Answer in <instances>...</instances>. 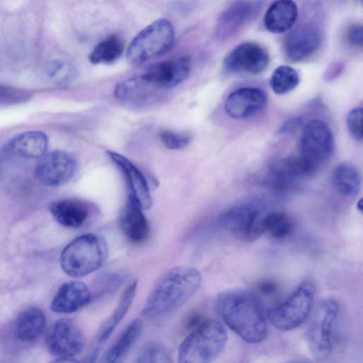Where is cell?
<instances>
[{"label":"cell","mask_w":363,"mask_h":363,"mask_svg":"<svg viewBox=\"0 0 363 363\" xmlns=\"http://www.w3.org/2000/svg\"><path fill=\"white\" fill-rule=\"evenodd\" d=\"M216 308L224 323L248 343L262 342L267 335L265 315L256 298L243 291L220 294Z\"/></svg>","instance_id":"cell-2"},{"label":"cell","mask_w":363,"mask_h":363,"mask_svg":"<svg viewBox=\"0 0 363 363\" xmlns=\"http://www.w3.org/2000/svg\"><path fill=\"white\" fill-rule=\"evenodd\" d=\"M91 298V293L86 284L81 281H69L60 286L50 308L58 313H71L86 306Z\"/></svg>","instance_id":"cell-19"},{"label":"cell","mask_w":363,"mask_h":363,"mask_svg":"<svg viewBox=\"0 0 363 363\" xmlns=\"http://www.w3.org/2000/svg\"><path fill=\"white\" fill-rule=\"evenodd\" d=\"M137 281H133L127 286L114 311L100 325L86 357L87 362L96 361L104 344L129 310L137 291Z\"/></svg>","instance_id":"cell-15"},{"label":"cell","mask_w":363,"mask_h":363,"mask_svg":"<svg viewBox=\"0 0 363 363\" xmlns=\"http://www.w3.org/2000/svg\"><path fill=\"white\" fill-rule=\"evenodd\" d=\"M84 337L78 326L70 319L62 318L48 329L46 344L50 352L62 360L74 361L84 347Z\"/></svg>","instance_id":"cell-11"},{"label":"cell","mask_w":363,"mask_h":363,"mask_svg":"<svg viewBox=\"0 0 363 363\" xmlns=\"http://www.w3.org/2000/svg\"><path fill=\"white\" fill-rule=\"evenodd\" d=\"M315 292L312 281L301 282L283 303L269 310L268 318L271 323L283 331L298 328L311 313Z\"/></svg>","instance_id":"cell-6"},{"label":"cell","mask_w":363,"mask_h":363,"mask_svg":"<svg viewBox=\"0 0 363 363\" xmlns=\"http://www.w3.org/2000/svg\"><path fill=\"white\" fill-rule=\"evenodd\" d=\"M143 328V324L140 319L131 321L106 352L103 361L108 363L121 361L137 342Z\"/></svg>","instance_id":"cell-26"},{"label":"cell","mask_w":363,"mask_h":363,"mask_svg":"<svg viewBox=\"0 0 363 363\" xmlns=\"http://www.w3.org/2000/svg\"><path fill=\"white\" fill-rule=\"evenodd\" d=\"M265 92L255 87H243L232 92L225 99V111L231 118L245 119L261 112L267 105Z\"/></svg>","instance_id":"cell-14"},{"label":"cell","mask_w":363,"mask_h":363,"mask_svg":"<svg viewBox=\"0 0 363 363\" xmlns=\"http://www.w3.org/2000/svg\"><path fill=\"white\" fill-rule=\"evenodd\" d=\"M228 340L225 328L218 320L201 321L184 339L178 350L181 363H206L223 351Z\"/></svg>","instance_id":"cell-3"},{"label":"cell","mask_w":363,"mask_h":363,"mask_svg":"<svg viewBox=\"0 0 363 363\" xmlns=\"http://www.w3.org/2000/svg\"><path fill=\"white\" fill-rule=\"evenodd\" d=\"M174 42V30L170 21L158 19L133 39L127 50V60L133 65H141L167 53Z\"/></svg>","instance_id":"cell-5"},{"label":"cell","mask_w":363,"mask_h":363,"mask_svg":"<svg viewBox=\"0 0 363 363\" xmlns=\"http://www.w3.org/2000/svg\"><path fill=\"white\" fill-rule=\"evenodd\" d=\"M298 18V9L293 0H276L267 9L264 23L271 33H282L289 30Z\"/></svg>","instance_id":"cell-22"},{"label":"cell","mask_w":363,"mask_h":363,"mask_svg":"<svg viewBox=\"0 0 363 363\" xmlns=\"http://www.w3.org/2000/svg\"><path fill=\"white\" fill-rule=\"evenodd\" d=\"M347 38L351 45L361 47L363 43L362 26L359 24L352 26L349 29Z\"/></svg>","instance_id":"cell-35"},{"label":"cell","mask_w":363,"mask_h":363,"mask_svg":"<svg viewBox=\"0 0 363 363\" xmlns=\"http://www.w3.org/2000/svg\"><path fill=\"white\" fill-rule=\"evenodd\" d=\"M108 256L106 241L94 234L81 235L63 250L60 265L70 277H81L99 269Z\"/></svg>","instance_id":"cell-4"},{"label":"cell","mask_w":363,"mask_h":363,"mask_svg":"<svg viewBox=\"0 0 363 363\" xmlns=\"http://www.w3.org/2000/svg\"><path fill=\"white\" fill-rule=\"evenodd\" d=\"M49 210L62 225L69 228L82 226L89 216V207L77 199H62L50 203Z\"/></svg>","instance_id":"cell-23"},{"label":"cell","mask_w":363,"mask_h":363,"mask_svg":"<svg viewBox=\"0 0 363 363\" xmlns=\"http://www.w3.org/2000/svg\"><path fill=\"white\" fill-rule=\"evenodd\" d=\"M265 233L277 239L288 236L292 230V223L290 218L284 213H267L264 220Z\"/></svg>","instance_id":"cell-31"},{"label":"cell","mask_w":363,"mask_h":363,"mask_svg":"<svg viewBox=\"0 0 363 363\" xmlns=\"http://www.w3.org/2000/svg\"><path fill=\"white\" fill-rule=\"evenodd\" d=\"M320 45V35L315 28L303 26L296 28L286 38L284 52L291 61H301L313 55Z\"/></svg>","instance_id":"cell-20"},{"label":"cell","mask_w":363,"mask_h":363,"mask_svg":"<svg viewBox=\"0 0 363 363\" xmlns=\"http://www.w3.org/2000/svg\"><path fill=\"white\" fill-rule=\"evenodd\" d=\"M299 83L297 72L290 66L281 65L273 72L269 84L273 91L279 95L294 89Z\"/></svg>","instance_id":"cell-30"},{"label":"cell","mask_w":363,"mask_h":363,"mask_svg":"<svg viewBox=\"0 0 363 363\" xmlns=\"http://www.w3.org/2000/svg\"><path fill=\"white\" fill-rule=\"evenodd\" d=\"M48 147L47 135L40 130H30L14 136L8 147L17 156L28 158H40L46 153Z\"/></svg>","instance_id":"cell-24"},{"label":"cell","mask_w":363,"mask_h":363,"mask_svg":"<svg viewBox=\"0 0 363 363\" xmlns=\"http://www.w3.org/2000/svg\"><path fill=\"white\" fill-rule=\"evenodd\" d=\"M159 138L162 144L171 150H178L187 145L190 137L186 133H175L171 130H163L160 132Z\"/></svg>","instance_id":"cell-33"},{"label":"cell","mask_w":363,"mask_h":363,"mask_svg":"<svg viewBox=\"0 0 363 363\" xmlns=\"http://www.w3.org/2000/svg\"><path fill=\"white\" fill-rule=\"evenodd\" d=\"M333 147V133L325 122L313 119L303 127L299 155L315 172L331 157Z\"/></svg>","instance_id":"cell-8"},{"label":"cell","mask_w":363,"mask_h":363,"mask_svg":"<svg viewBox=\"0 0 363 363\" xmlns=\"http://www.w3.org/2000/svg\"><path fill=\"white\" fill-rule=\"evenodd\" d=\"M143 209L130 195L120 214V225L126 237L133 242L140 243L148 237L150 228Z\"/></svg>","instance_id":"cell-21"},{"label":"cell","mask_w":363,"mask_h":363,"mask_svg":"<svg viewBox=\"0 0 363 363\" xmlns=\"http://www.w3.org/2000/svg\"><path fill=\"white\" fill-rule=\"evenodd\" d=\"M269 177L276 186L286 188L315 172L300 156H290L274 161L269 167Z\"/></svg>","instance_id":"cell-18"},{"label":"cell","mask_w":363,"mask_h":363,"mask_svg":"<svg viewBox=\"0 0 363 363\" xmlns=\"http://www.w3.org/2000/svg\"><path fill=\"white\" fill-rule=\"evenodd\" d=\"M201 275L196 268L172 267L157 280L142 310V315L156 320L172 313L185 303L199 289Z\"/></svg>","instance_id":"cell-1"},{"label":"cell","mask_w":363,"mask_h":363,"mask_svg":"<svg viewBox=\"0 0 363 363\" xmlns=\"http://www.w3.org/2000/svg\"><path fill=\"white\" fill-rule=\"evenodd\" d=\"M78 69L70 62L64 60H54L45 67V74L48 81L59 86H66L72 84L78 77Z\"/></svg>","instance_id":"cell-29"},{"label":"cell","mask_w":363,"mask_h":363,"mask_svg":"<svg viewBox=\"0 0 363 363\" xmlns=\"http://www.w3.org/2000/svg\"><path fill=\"white\" fill-rule=\"evenodd\" d=\"M331 181L340 194L347 196L357 194L361 186V177L358 170L352 164L346 162L335 167Z\"/></svg>","instance_id":"cell-27"},{"label":"cell","mask_w":363,"mask_h":363,"mask_svg":"<svg viewBox=\"0 0 363 363\" xmlns=\"http://www.w3.org/2000/svg\"><path fill=\"white\" fill-rule=\"evenodd\" d=\"M77 168V162L72 155L65 151L54 150L39 158L35 167V176L43 185L57 187L69 182Z\"/></svg>","instance_id":"cell-10"},{"label":"cell","mask_w":363,"mask_h":363,"mask_svg":"<svg viewBox=\"0 0 363 363\" xmlns=\"http://www.w3.org/2000/svg\"><path fill=\"white\" fill-rule=\"evenodd\" d=\"M45 323V315L40 309L36 307L28 308L16 320L15 335L21 341H33L43 333Z\"/></svg>","instance_id":"cell-25"},{"label":"cell","mask_w":363,"mask_h":363,"mask_svg":"<svg viewBox=\"0 0 363 363\" xmlns=\"http://www.w3.org/2000/svg\"><path fill=\"white\" fill-rule=\"evenodd\" d=\"M259 9V4L255 1L233 3L218 18L215 28L216 36L222 40L233 36L255 17Z\"/></svg>","instance_id":"cell-16"},{"label":"cell","mask_w":363,"mask_h":363,"mask_svg":"<svg viewBox=\"0 0 363 363\" xmlns=\"http://www.w3.org/2000/svg\"><path fill=\"white\" fill-rule=\"evenodd\" d=\"M106 155L123 173L130 190V195L143 210L148 209L152 205V198L142 172L125 156L111 150L107 151Z\"/></svg>","instance_id":"cell-17"},{"label":"cell","mask_w":363,"mask_h":363,"mask_svg":"<svg viewBox=\"0 0 363 363\" xmlns=\"http://www.w3.org/2000/svg\"><path fill=\"white\" fill-rule=\"evenodd\" d=\"M363 110L362 108H355L348 114L347 118V127L351 137L356 140L361 141L363 136L362 130Z\"/></svg>","instance_id":"cell-34"},{"label":"cell","mask_w":363,"mask_h":363,"mask_svg":"<svg viewBox=\"0 0 363 363\" xmlns=\"http://www.w3.org/2000/svg\"><path fill=\"white\" fill-rule=\"evenodd\" d=\"M357 208L359 211H362V199H360L357 203Z\"/></svg>","instance_id":"cell-37"},{"label":"cell","mask_w":363,"mask_h":363,"mask_svg":"<svg viewBox=\"0 0 363 363\" xmlns=\"http://www.w3.org/2000/svg\"><path fill=\"white\" fill-rule=\"evenodd\" d=\"M124 48L120 37L112 35L99 43L89 55V61L94 65L111 63L120 57Z\"/></svg>","instance_id":"cell-28"},{"label":"cell","mask_w":363,"mask_h":363,"mask_svg":"<svg viewBox=\"0 0 363 363\" xmlns=\"http://www.w3.org/2000/svg\"><path fill=\"white\" fill-rule=\"evenodd\" d=\"M269 62L267 50L253 42H245L234 48L224 59L226 70L251 75L263 72Z\"/></svg>","instance_id":"cell-12"},{"label":"cell","mask_w":363,"mask_h":363,"mask_svg":"<svg viewBox=\"0 0 363 363\" xmlns=\"http://www.w3.org/2000/svg\"><path fill=\"white\" fill-rule=\"evenodd\" d=\"M138 362L169 363L171 355L167 347L157 342L145 345L137 357Z\"/></svg>","instance_id":"cell-32"},{"label":"cell","mask_w":363,"mask_h":363,"mask_svg":"<svg viewBox=\"0 0 363 363\" xmlns=\"http://www.w3.org/2000/svg\"><path fill=\"white\" fill-rule=\"evenodd\" d=\"M266 214L255 205L244 204L225 211L220 216L218 222L235 237L244 241H252L265 233Z\"/></svg>","instance_id":"cell-9"},{"label":"cell","mask_w":363,"mask_h":363,"mask_svg":"<svg viewBox=\"0 0 363 363\" xmlns=\"http://www.w3.org/2000/svg\"><path fill=\"white\" fill-rule=\"evenodd\" d=\"M259 291L264 295L272 294L276 291L277 285L271 281H264L259 284Z\"/></svg>","instance_id":"cell-36"},{"label":"cell","mask_w":363,"mask_h":363,"mask_svg":"<svg viewBox=\"0 0 363 363\" xmlns=\"http://www.w3.org/2000/svg\"><path fill=\"white\" fill-rule=\"evenodd\" d=\"M190 69L189 58L179 57L152 65L140 77L152 86L167 89L183 82L189 75Z\"/></svg>","instance_id":"cell-13"},{"label":"cell","mask_w":363,"mask_h":363,"mask_svg":"<svg viewBox=\"0 0 363 363\" xmlns=\"http://www.w3.org/2000/svg\"><path fill=\"white\" fill-rule=\"evenodd\" d=\"M338 312L337 302L328 299L314 313L306 336L308 349L317 360H325L331 353L333 326Z\"/></svg>","instance_id":"cell-7"}]
</instances>
